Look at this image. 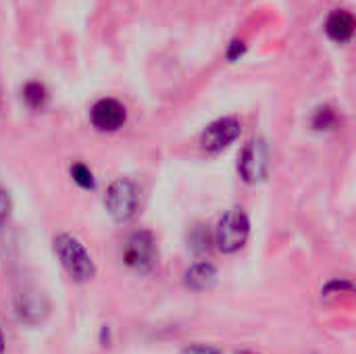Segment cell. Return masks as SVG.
<instances>
[{
	"label": "cell",
	"instance_id": "8992f818",
	"mask_svg": "<svg viewBox=\"0 0 356 354\" xmlns=\"http://www.w3.org/2000/svg\"><path fill=\"white\" fill-rule=\"evenodd\" d=\"M90 119H92V125L96 129H100V131H117L119 127H123V123L127 119V113H125V106L119 100L102 98L92 106Z\"/></svg>",
	"mask_w": 356,
	"mask_h": 354
},
{
	"label": "cell",
	"instance_id": "3957f363",
	"mask_svg": "<svg viewBox=\"0 0 356 354\" xmlns=\"http://www.w3.org/2000/svg\"><path fill=\"white\" fill-rule=\"evenodd\" d=\"M250 234V221L242 209H229L217 223L215 230V242L217 248L225 255L238 252Z\"/></svg>",
	"mask_w": 356,
	"mask_h": 354
},
{
	"label": "cell",
	"instance_id": "6da1fadb",
	"mask_svg": "<svg viewBox=\"0 0 356 354\" xmlns=\"http://www.w3.org/2000/svg\"><path fill=\"white\" fill-rule=\"evenodd\" d=\"M52 244H54V255L58 257L63 269L73 282L83 284L96 275V265L90 252L86 250V246L77 238L69 234H58Z\"/></svg>",
	"mask_w": 356,
	"mask_h": 354
},
{
	"label": "cell",
	"instance_id": "5b68a950",
	"mask_svg": "<svg viewBox=\"0 0 356 354\" xmlns=\"http://www.w3.org/2000/svg\"><path fill=\"white\" fill-rule=\"evenodd\" d=\"M238 136H240V123L234 117H223V119H217L215 123H211L202 131L200 144L207 152H221Z\"/></svg>",
	"mask_w": 356,
	"mask_h": 354
},
{
	"label": "cell",
	"instance_id": "9c48e42d",
	"mask_svg": "<svg viewBox=\"0 0 356 354\" xmlns=\"http://www.w3.org/2000/svg\"><path fill=\"white\" fill-rule=\"evenodd\" d=\"M325 31L336 42H348L355 33V17L346 10H336L325 23Z\"/></svg>",
	"mask_w": 356,
	"mask_h": 354
},
{
	"label": "cell",
	"instance_id": "8fae6325",
	"mask_svg": "<svg viewBox=\"0 0 356 354\" xmlns=\"http://www.w3.org/2000/svg\"><path fill=\"white\" fill-rule=\"evenodd\" d=\"M71 175H73V179H75L81 188H86V190L94 188V175H92V171H90L86 165H73V167H71Z\"/></svg>",
	"mask_w": 356,
	"mask_h": 354
},
{
	"label": "cell",
	"instance_id": "ba28073f",
	"mask_svg": "<svg viewBox=\"0 0 356 354\" xmlns=\"http://www.w3.org/2000/svg\"><path fill=\"white\" fill-rule=\"evenodd\" d=\"M184 284L194 290V292H204V290H211L215 284H217V267L202 261V263H196L192 265L186 275H184Z\"/></svg>",
	"mask_w": 356,
	"mask_h": 354
},
{
	"label": "cell",
	"instance_id": "7a4b0ae2",
	"mask_svg": "<svg viewBox=\"0 0 356 354\" xmlns=\"http://www.w3.org/2000/svg\"><path fill=\"white\" fill-rule=\"evenodd\" d=\"M123 263L138 273H150L159 263L154 236L146 230L134 232L123 244Z\"/></svg>",
	"mask_w": 356,
	"mask_h": 354
},
{
	"label": "cell",
	"instance_id": "4fadbf2b",
	"mask_svg": "<svg viewBox=\"0 0 356 354\" xmlns=\"http://www.w3.org/2000/svg\"><path fill=\"white\" fill-rule=\"evenodd\" d=\"M332 123H334V113H332L330 108H319L317 119H315V127H319V129H327Z\"/></svg>",
	"mask_w": 356,
	"mask_h": 354
},
{
	"label": "cell",
	"instance_id": "2e32d148",
	"mask_svg": "<svg viewBox=\"0 0 356 354\" xmlns=\"http://www.w3.org/2000/svg\"><path fill=\"white\" fill-rule=\"evenodd\" d=\"M0 354H4V336H2V332H0Z\"/></svg>",
	"mask_w": 356,
	"mask_h": 354
},
{
	"label": "cell",
	"instance_id": "9a60e30c",
	"mask_svg": "<svg viewBox=\"0 0 356 354\" xmlns=\"http://www.w3.org/2000/svg\"><path fill=\"white\" fill-rule=\"evenodd\" d=\"M8 213H10V200H8V194L0 188V223H4L8 219Z\"/></svg>",
	"mask_w": 356,
	"mask_h": 354
},
{
	"label": "cell",
	"instance_id": "52a82bcc",
	"mask_svg": "<svg viewBox=\"0 0 356 354\" xmlns=\"http://www.w3.org/2000/svg\"><path fill=\"white\" fill-rule=\"evenodd\" d=\"M238 169H240L242 177H244L246 182H250V184H257V182L265 179L267 169H269L265 144L252 140V142L244 148V152H242V156H240Z\"/></svg>",
	"mask_w": 356,
	"mask_h": 354
},
{
	"label": "cell",
	"instance_id": "30bf717a",
	"mask_svg": "<svg viewBox=\"0 0 356 354\" xmlns=\"http://www.w3.org/2000/svg\"><path fill=\"white\" fill-rule=\"evenodd\" d=\"M23 100H25V104H27L29 108L40 111V108H44L46 102H48V92H46V88H44L42 83L29 81V83L23 88Z\"/></svg>",
	"mask_w": 356,
	"mask_h": 354
},
{
	"label": "cell",
	"instance_id": "e0dca14e",
	"mask_svg": "<svg viewBox=\"0 0 356 354\" xmlns=\"http://www.w3.org/2000/svg\"><path fill=\"white\" fill-rule=\"evenodd\" d=\"M236 354H257V353H250V351H240V353Z\"/></svg>",
	"mask_w": 356,
	"mask_h": 354
},
{
	"label": "cell",
	"instance_id": "277c9868",
	"mask_svg": "<svg viewBox=\"0 0 356 354\" xmlns=\"http://www.w3.org/2000/svg\"><path fill=\"white\" fill-rule=\"evenodd\" d=\"M104 202H106V211L117 223H127L138 213V204H140L138 186L131 179H117L115 184H111Z\"/></svg>",
	"mask_w": 356,
	"mask_h": 354
},
{
	"label": "cell",
	"instance_id": "5bb4252c",
	"mask_svg": "<svg viewBox=\"0 0 356 354\" xmlns=\"http://www.w3.org/2000/svg\"><path fill=\"white\" fill-rule=\"evenodd\" d=\"M181 354H221V351L215 346H207V344H194V346L184 348Z\"/></svg>",
	"mask_w": 356,
	"mask_h": 354
},
{
	"label": "cell",
	"instance_id": "7c38bea8",
	"mask_svg": "<svg viewBox=\"0 0 356 354\" xmlns=\"http://www.w3.org/2000/svg\"><path fill=\"white\" fill-rule=\"evenodd\" d=\"M192 248L196 250V252H207L209 250V232H204L202 227H198L196 232H194V236H192Z\"/></svg>",
	"mask_w": 356,
	"mask_h": 354
}]
</instances>
